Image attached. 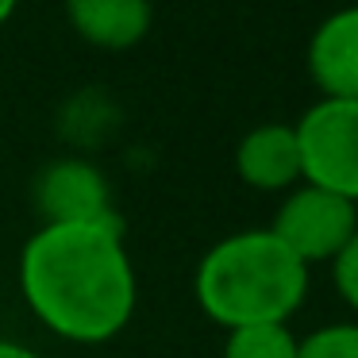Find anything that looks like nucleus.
<instances>
[{
    "label": "nucleus",
    "mask_w": 358,
    "mask_h": 358,
    "mask_svg": "<svg viewBox=\"0 0 358 358\" xmlns=\"http://www.w3.org/2000/svg\"><path fill=\"white\" fill-rule=\"evenodd\" d=\"M20 289L47 331L70 343H108L135 316V266L120 220L43 224L20 255Z\"/></svg>",
    "instance_id": "f257e3e1"
},
{
    "label": "nucleus",
    "mask_w": 358,
    "mask_h": 358,
    "mask_svg": "<svg viewBox=\"0 0 358 358\" xmlns=\"http://www.w3.org/2000/svg\"><path fill=\"white\" fill-rule=\"evenodd\" d=\"M201 312L212 324H285L308 293V266L270 231H235L201 258L193 278Z\"/></svg>",
    "instance_id": "f03ea898"
},
{
    "label": "nucleus",
    "mask_w": 358,
    "mask_h": 358,
    "mask_svg": "<svg viewBox=\"0 0 358 358\" xmlns=\"http://www.w3.org/2000/svg\"><path fill=\"white\" fill-rule=\"evenodd\" d=\"M301 147V181L358 201V101L320 96L301 124H293Z\"/></svg>",
    "instance_id": "7ed1b4c3"
},
{
    "label": "nucleus",
    "mask_w": 358,
    "mask_h": 358,
    "mask_svg": "<svg viewBox=\"0 0 358 358\" xmlns=\"http://www.w3.org/2000/svg\"><path fill=\"white\" fill-rule=\"evenodd\" d=\"M270 231L301 258L304 266L331 262L343 247L350 243V235L358 231V208L343 196L327 193L316 185H301L281 201V208L273 212Z\"/></svg>",
    "instance_id": "20e7f679"
},
{
    "label": "nucleus",
    "mask_w": 358,
    "mask_h": 358,
    "mask_svg": "<svg viewBox=\"0 0 358 358\" xmlns=\"http://www.w3.org/2000/svg\"><path fill=\"white\" fill-rule=\"evenodd\" d=\"M35 208L47 224H96L112 220L108 204V181L101 170L81 158L50 162L35 181Z\"/></svg>",
    "instance_id": "39448f33"
},
{
    "label": "nucleus",
    "mask_w": 358,
    "mask_h": 358,
    "mask_svg": "<svg viewBox=\"0 0 358 358\" xmlns=\"http://www.w3.org/2000/svg\"><path fill=\"white\" fill-rule=\"evenodd\" d=\"M308 73L327 101H358V4L331 12L312 31Z\"/></svg>",
    "instance_id": "423d86ee"
},
{
    "label": "nucleus",
    "mask_w": 358,
    "mask_h": 358,
    "mask_svg": "<svg viewBox=\"0 0 358 358\" xmlns=\"http://www.w3.org/2000/svg\"><path fill=\"white\" fill-rule=\"evenodd\" d=\"M235 173L243 185L281 193L301 181V147L293 124H258L235 147Z\"/></svg>",
    "instance_id": "0eeeda50"
},
{
    "label": "nucleus",
    "mask_w": 358,
    "mask_h": 358,
    "mask_svg": "<svg viewBox=\"0 0 358 358\" xmlns=\"http://www.w3.org/2000/svg\"><path fill=\"white\" fill-rule=\"evenodd\" d=\"M70 27L101 50H131L150 31V0H66Z\"/></svg>",
    "instance_id": "6e6552de"
},
{
    "label": "nucleus",
    "mask_w": 358,
    "mask_h": 358,
    "mask_svg": "<svg viewBox=\"0 0 358 358\" xmlns=\"http://www.w3.org/2000/svg\"><path fill=\"white\" fill-rule=\"evenodd\" d=\"M224 358H296V335L285 324H255L227 331Z\"/></svg>",
    "instance_id": "1a4fd4ad"
},
{
    "label": "nucleus",
    "mask_w": 358,
    "mask_h": 358,
    "mask_svg": "<svg viewBox=\"0 0 358 358\" xmlns=\"http://www.w3.org/2000/svg\"><path fill=\"white\" fill-rule=\"evenodd\" d=\"M296 358H358V324H324L296 339Z\"/></svg>",
    "instance_id": "9d476101"
},
{
    "label": "nucleus",
    "mask_w": 358,
    "mask_h": 358,
    "mask_svg": "<svg viewBox=\"0 0 358 358\" xmlns=\"http://www.w3.org/2000/svg\"><path fill=\"white\" fill-rule=\"evenodd\" d=\"M331 281H335V293L347 301V308L358 312V231L350 235V243L331 258Z\"/></svg>",
    "instance_id": "9b49d317"
},
{
    "label": "nucleus",
    "mask_w": 358,
    "mask_h": 358,
    "mask_svg": "<svg viewBox=\"0 0 358 358\" xmlns=\"http://www.w3.org/2000/svg\"><path fill=\"white\" fill-rule=\"evenodd\" d=\"M0 358H39L35 350L20 347V343H8V339H0Z\"/></svg>",
    "instance_id": "f8f14e48"
},
{
    "label": "nucleus",
    "mask_w": 358,
    "mask_h": 358,
    "mask_svg": "<svg viewBox=\"0 0 358 358\" xmlns=\"http://www.w3.org/2000/svg\"><path fill=\"white\" fill-rule=\"evenodd\" d=\"M16 4H20V0H0V27H4V24L12 20V12H16Z\"/></svg>",
    "instance_id": "ddd939ff"
}]
</instances>
